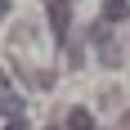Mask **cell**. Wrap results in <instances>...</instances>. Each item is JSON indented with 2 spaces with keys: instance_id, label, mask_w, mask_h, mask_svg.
I'll return each instance as SVG.
<instances>
[{
  "instance_id": "obj_4",
  "label": "cell",
  "mask_w": 130,
  "mask_h": 130,
  "mask_svg": "<svg viewBox=\"0 0 130 130\" xmlns=\"http://www.w3.org/2000/svg\"><path fill=\"white\" fill-rule=\"evenodd\" d=\"M126 13H130V0H103V18L108 23H121Z\"/></svg>"
},
{
  "instance_id": "obj_1",
  "label": "cell",
  "mask_w": 130,
  "mask_h": 130,
  "mask_svg": "<svg viewBox=\"0 0 130 130\" xmlns=\"http://www.w3.org/2000/svg\"><path fill=\"white\" fill-rule=\"evenodd\" d=\"M0 117L9 121V126H27V117H23V94L9 90V85H0Z\"/></svg>"
},
{
  "instance_id": "obj_5",
  "label": "cell",
  "mask_w": 130,
  "mask_h": 130,
  "mask_svg": "<svg viewBox=\"0 0 130 130\" xmlns=\"http://www.w3.org/2000/svg\"><path fill=\"white\" fill-rule=\"evenodd\" d=\"M99 58H103V67H117V63H121V50L112 45V36H108L103 45H99Z\"/></svg>"
},
{
  "instance_id": "obj_3",
  "label": "cell",
  "mask_w": 130,
  "mask_h": 130,
  "mask_svg": "<svg viewBox=\"0 0 130 130\" xmlns=\"http://www.w3.org/2000/svg\"><path fill=\"white\" fill-rule=\"evenodd\" d=\"M63 126H67V130H81V126L90 130V126H94V117L85 112V108H67V117H63Z\"/></svg>"
},
{
  "instance_id": "obj_6",
  "label": "cell",
  "mask_w": 130,
  "mask_h": 130,
  "mask_svg": "<svg viewBox=\"0 0 130 130\" xmlns=\"http://www.w3.org/2000/svg\"><path fill=\"white\" fill-rule=\"evenodd\" d=\"M103 40H108V18H103V23H94V27H90V45H103Z\"/></svg>"
},
{
  "instance_id": "obj_7",
  "label": "cell",
  "mask_w": 130,
  "mask_h": 130,
  "mask_svg": "<svg viewBox=\"0 0 130 130\" xmlns=\"http://www.w3.org/2000/svg\"><path fill=\"white\" fill-rule=\"evenodd\" d=\"M0 81H5V72H0Z\"/></svg>"
},
{
  "instance_id": "obj_2",
  "label": "cell",
  "mask_w": 130,
  "mask_h": 130,
  "mask_svg": "<svg viewBox=\"0 0 130 130\" xmlns=\"http://www.w3.org/2000/svg\"><path fill=\"white\" fill-rule=\"evenodd\" d=\"M50 23H54V36H58V40H67V23H72L67 0H50Z\"/></svg>"
}]
</instances>
